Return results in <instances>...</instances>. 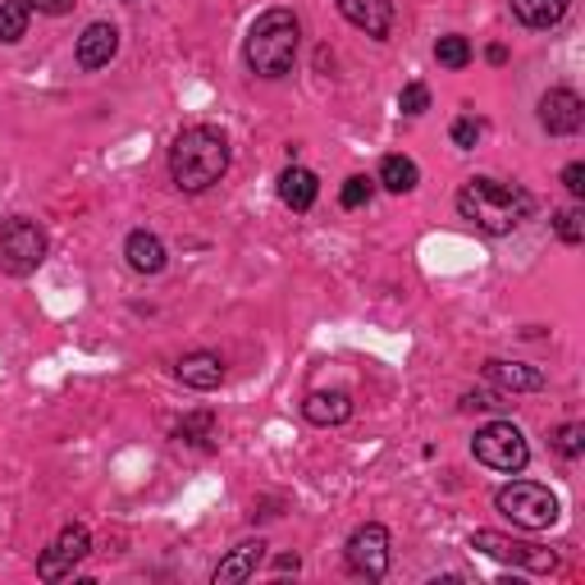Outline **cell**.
I'll return each instance as SVG.
<instances>
[{
    "label": "cell",
    "mask_w": 585,
    "mask_h": 585,
    "mask_svg": "<svg viewBox=\"0 0 585 585\" xmlns=\"http://www.w3.org/2000/svg\"><path fill=\"white\" fill-rule=\"evenodd\" d=\"M531 210H535L531 193L512 188V183H499V178H467L457 193V215L472 220L489 238H503V234L521 229V220H527Z\"/></svg>",
    "instance_id": "6da1fadb"
},
{
    "label": "cell",
    "mask_w": 585,
    "mask_h": 585,
    "mask_svg": "<svg viewBox=\"0 0 585 585\" xmlns=\"http://www.w3.org/2000/svg\"><path fill=\"white\" fill-rule=\"evenodd\" d=\"M229 170V138L210 124L183 129L170 147V178L178 193H206Z\"/></svg>",
    "instance_id": "7a4b0ae2"
},
{
    "label": "cell",
    "mask_w": 585,
    "mask_h": 585,
    "mask_svg": "<svg viewBox=\"0 0 585 585\" xmlns=\"http://www.w3.org/2000/svg\"><path fill=\"white\" fill-rule=\"evenodd\" d=\"M302 46V23L293 10H266L248 28V69L257 78H284Z\"/></svg>",
    "instance_id": "3957f363"
},
{
    "label": "cell",
    "mask_w": 585,
    "mask_h": 585,
    "mask_svg": "<svg viewBox=\"0 0 585 585\" xmlns=\"http://www.w3.org/2000/svg\"><path fill=\"white\" fill-rule=\"evenodd\" d=\"M495 508L512 521L521 531H549L559 521V495L549 485H535V480H512L495 495Z\"/></svg>",
    "instance_id": "277c9868"
},
{
    "label": "cell",
    "mask_w": 585,
    "mask_h": 585,
    "mask_svg": "<svg viewBox=\"0 0 585 585\" xmlns=\"http://www.w3.org/2000/svg\"><path fill=\"white\" fill-rule=\"evenodd\" d=\"M472 453H476V462H485L489 472H508V476L531 462V444L512 421H489L485 430H476Z\"/></svg>",
    "instance_id": "5b68a950"
},
{
    "label": "cell",
    "mask_w": 585,
    "mask_h": 585,
    "mask_svg": "<svg viewBox=\"0 0 585 585\" xmlns=\"http://www.w3.org/2000/svg\"><path fill=\"white\" fill-rule=\"evenodd\" d=\"M42 261H46V234L33 220L14 215V220L0 225V266L10 274H33Z\"/></svg>",
    "instance_id": "8992f818"
},
{
    "label": "cell",
    "mask_w": 585,
    "mask_h": 585,
    "mask_svg": "<svg viewBox=\"0 0 585 585\" xmlns=\"http://www.w3.org/2000/svg\"><path fill=\"white\" fill-rule=\"evenodd\" d=\"M472 549L485 553V559L517 563V567H531V572H553V567H559V553H553V549H540V544H527V540H512V535H499V531H476V535H472Z\"/></svg>",
    "instance_id": "52a82bcc"
},
{
    "label": "cell",
    "mask_w": 585,
    "mask_h": 585,
    "mask_svg": "<svg viewBox=\"0 0 585 585\" xmlns=\"http://www.w3.org/2000/svg\"><path fill=\"white\" fill-rule=\"evenodd\" d=\"M348 567L366 581H380L389 572V531L380 521H366L348 535Z\"/></svg>",
    "instance_id": "ba28073f"
},
{
    "label": "cell",
    "mask_w": 585,
    "mask_h": 585,
    "mask_svg": "<svg viewBox=\"0 0 585 585\" xmlns=\"http://www.w3.org/2000/svg\"><path fill=\"white\" fill-rule=\"evenodd\" d=\"M91 553V535H87V527H65L55 540H51V549L37 559V576L42 581H65V576H74V567Z\"/></svg>",
    "instance_id": "9c48e42d"
},
{
    "label": "cell",
    "mask_w": 585,
    "mask_h": 585,
    "mask_svg": "<svg viewBox=\"0 0 585 585\" xmlns=\"http://www.w3.org/2000/svg\"><path fill=\"white\" fill-rule=\"evenodd\" d=\"M540 124H544L553 138H572V133H581V124H585V101L576 97L572 87H553V91H544V97H540Z\"/></svg>",
    "instance_id": "30bf717a"
},
{
    "label": "cell",
    "mask_w": 585,
    "mask_h": 585,
    "mask_svg": "<svg viewBox=\"0 0 585 585\" xmlns=\"http://www.w3.org/2000/svg\"><path fill=\"white\" fill-rule=\"evenodd\" d=\"M338 14L353 28H361L366 37H389L393 28V0H334Z\"/></svg>",
    "instance_id": "8fae6325"
},
{
    "label": "cell",
    "mask_w": 585,
    "mask_h": 585,
    "mask_svg": "<svg viewBox=\"0 0 585 585\" xmlns=\"http://www.w3.org/2000/svg\"><path fill=\"white\" fill-rule=\"evenodd\" d=\"M119 51V28L115 23H87V33L78 37V69H106Z\"/></svg>",
    "instance_id": "7c38bea8"
},
{
    "label": "cell",
    "mask_w": 585,
    "mask_h": 585,
    "mask_svg": "<svg viewBox=\"0 0 585 585\" xmlns=\"http://www.w3.org/2000/svg\"><path fill=\"white\" fill-rule=\"evenodd\" d=\"M485 380L495 384L499 393H535L544 389V371H535V366L527 361H485Z\"/></svg>",
    "instance_id": "4fadbf2b"
},
{
    "label": "cell",
    "mask_w": 585,
    "mask_h": 585,
    "mask_svg": "<svg viewBox=\"0 0 585 585\" xmlns=\"http://www.w3.org/2000/svg\"><path fill=\"white\" fill-rule=\"evenodd\" d=\"M302 416L312 425H344L353 416V398L344 389H316L302 398Z\"/></svg>",
    "instance_id": "5bb4252c"
},
{
    "label": "cell",
    "mask_w": 585,
    "mask_h": 585,
    "mask_svg": "<svg viewBox=\"0 0 585 585\" xmlns=\"http://www.w3.org/2000/svg\"><path fill=\"white\" fill-rule=\"evenodd\" d=\"M174 376H178L183 384H188V389L210 393V389H220V384H225V361L215 357V353H188V357H178Z\"/></svg>",
    "instance_id": "9a60e30c"
},
{
    "label": "cell",
    "mask_w": 585,
    "mask_h": 585,
    "mask_svg": "<svg viewBox=\"0 0 585 585\" xmlns=\"http://www.w3.org/2000/svg\"><path fill=\"white\" fill-rule=\"evenodd\" d=\"M261 559H266V544H261V540H242V544H234V549H229V559H225L220 567H215V585H238V581L257 576Z\"/></svg>",
    "instance_id": "2e32d148"
},
{
    "label": "cell",
    "mask_w": 585,
    "mask_h": 585,
    "mask_svg": "<svg viewBox=\"0 0 585 585\" xmlns=\"http://www.w3.org/2000/svg\"><path fill=\"white\" fill-rule=\"evenodd\" d=\"M512 14L521 28H535V33H544V28H559L572 10V0H508Z\"/></svg>",
    "instance_id": "e0dca14e"
},
{
    "label": "cell",
    "mask_w": 585,
    "mask_h": 585,
    "mask_svg": "<svg viewBox=\"0 0 585 585\" xmlns=\"http://www.w3.org/2000/svg\"><path fill=\"white\" fill-rule=\"evenodd\" d=\"M316 193H321V183H316L312 170L289 165V170L280 174V202H284L289 210H312V206H316Z\"/></svg>",
    "instance_id": "ac0fdd59"
},
{
    "label": "cell",
    "mask_w": 585,
    "mask_h": 585,
    "mask_svg": "<svg viewBox=\"0 0 585 585\" xmlns=\"http://www.w3.org/2000/svg\"><path fill=\"white\" fill-rule=\"evenodd\" d=\"M124 257H129V266H133L138 274H161V270H165V242H161L156 234L138 229V234H129V242H124Z\"/></svg>",
    "instance_id": "d6986e66"
},
{
    "label": "cell",
    "mask_w": 585,
    "mask_h": 585,
    "mask_svg": "<svg viewBox=\"0 0 585 585\" xmlns=\"http://www.w3.org/2000/svg\"><path fill=\"white\" fill-rule=\"evenodd\" d=\"M380 183H384L393 197H403V193H412L416 183H421V170H416V161H408V156H384V161H380Z\"/></svg>",
    "instance_id": "ffe728a7"
},
{
    "label": "cell",
    "mask_w": 585,
    "mask_h": 585,
    "mask_svg": "<svg viewBox=\"0 0 585 585\" xmlns=\"http://www.w3.org/2000/svg\"><path fill=\"white\" fill-rule=\"evenodd\" d=\"M28 19H33V0H6V6H0V42L6 46L23 42Z\"/></svg>",
    "instance_id": "44dd1931"
},
{
    "label": "cell",
    "mask_w": 585,
    "mask_h": 585,
    "mask_svg": "<svg viewBox=\"0 0 585 585\" xmlns=\"http://www.w3.org/2000/svg\"><path fill=\"white\" fill-rule=\"evenodd\" d=\"M174 440H178V444H197V448H206V444L215 440V416H210V412L183 416V421L174 425Z\"/></svg>",
    "instance_id": "7402d4cb"
},
{
    "label": "cell",
    "mask_w": 585,
    "mask_h": 585,
    "mask_svg": "<svg viewBox=\"0 0 585 585\" xmlns=\"http://www.w3.org/2000/svg\"><path fill=\"white\" fill-rule=\"evenodd\" d=\"M435 59H440L444 69H467V65H472V42L457 37V33H448V37L435 42Z\"/></svg>",
    "instance_id": "603a6c76"
},
{
    "label": "cell",
    "mask_w": 585,
    "mask_h": 585,
    "mask_svg": "<svg viewBox=\"0 0 585 585\" xmlns=\"http://www.w3.org/2000/svg\"><path fill=\"white\" fill-rule=\"evenodd\" d=\"M553 229H559V238L567 242V248H581V242H585V210L581 206H563L559 215H553Z\"/></svg>",
    "instance_id": "cb8c5ba5"
},
{
    "label": "cell",
    "mask_w": 585,
    "mask_h": 585,
    "mask_svg": "<svg viewBox=\"0 0 585 585\" xmlns=\"http://www.w3.org/2000/svg\"><path fill=\"white\" fill-rule=\"evenodd\" d=\"M553 448H559L563 457H581L585 453V425L581 421H567V425H559V430H553Z\"/></svg>",
    "instance_id": "d4e9b609"
},
{
    "label": "cell",
    "mask_w": 585,
    "mask_h": 585,
    "mask_svg": "<svg viewBox=\"0 0 585 585\" xmlns=\"http://www.w3.org/2000/svg\"><path fill=\"white\" fill-rule=\"evenodd\" d=\"M371 193H376V183L366 178V174H353V178L344 183V193H338V202H344V210H357V206L371 202Z\"/></svg>",
    "instance_id": "484cf974"
},
{
    "label": "cell",
    "mask_w": 585,
    "mask_h": 585,
    "mask_svg": "<svg viewBox=\"0 0 585 585\" xmlns=\"http://www.w3.org/2000/svg\"><path fill=\"white\" fill-rule=\"evenodd\" d=\"M398 110H403V115H425L430 110V87L425 83H408L403 91H398Z\"/></svg>",
    "instance_id": "4316f807"
},
{
    "label": "cell",
    "mask_w": 585,
    "mask_h": 585,
    "mask_svg": "<svg viewBox=\"0 0 585 585\" xmlns=\"http://www.w3.org/2000/svg\"><path fill=\"white\" fill-rule=\"evenodd\" d=\"M480 133H485V129H480V119H472V115H467V119H457V124H453V147L467 151V147L480 142Z\"/></svg>",
    "instance_id": "83f0119b"
},
{
    "label": "cell",
    "mask_w": 585,
    "mask_h": 585,
    "mask_svg": "<svg viewBox=\"0 0 585 585\" xmlns=\"http://www.w3.org/2000/svg\"><path fill=\"white\" fill-rule=\"evenodd\" d=\"M563 188H567L572 197H585V165H581V161H572V165L563 170Z\"/></svg>",
    "instance_id": "f1b7e54d"
},
{
    "label": "cell",
    "mask_w": 585,
    "mask_h": 585,
    "mask_svg": "<svg viewBox=\"0 0 585 585\" xmlns=\"http://www.w3.org/2000/svg\"><path fill=\"white\" fill-rule=\"evenodd\" d=\"M462 408H467V412H489V408H503V403H499V393H467V398H462Z\"/></svg>",
    "instance_id": "f546056e"
},
{
    "label": "cell",
    "mask_w": 585,
    "mask_h": 585,
    "mask_svg": "<svg viewBox=\"0 0 585 585\" xmlns=\"http://www.w3.org/2000/svg\"><path fill=\"white\" fill-rule=\"evenodd\" d=\"M33 10H42V14H69L74 0H33Z\"/></svg>",
    "instance_id": "4dcf8cb0"
},
{
    "label": "cell",
    "mask_w": 585,
    "mask_h": 585,
    "mask_svg": "<svg viewBox=\"0 0 585 585\" xmlns=\"http://www.w3.org/2000/svg\"><path fill=\"white\" fill-rule=\"evenodd\" d=\"M274 567H280V572H297V553H284V559L274 563Z\"/></svg>",
    "instance_id": "1f68e13d"
}]
</instances>
